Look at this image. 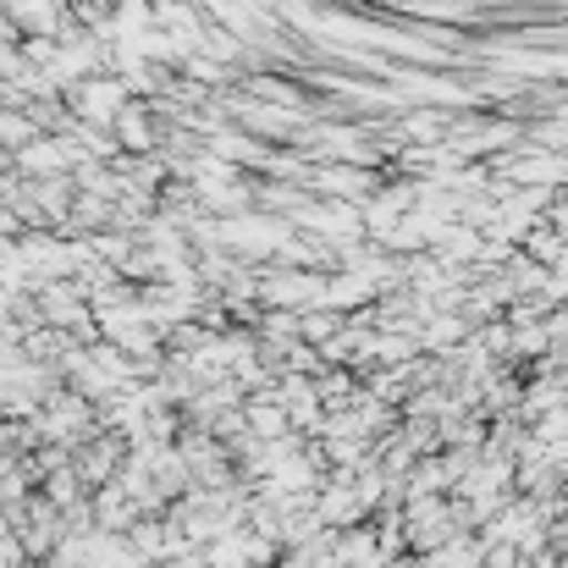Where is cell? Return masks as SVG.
<instances>
[{"label": "cell", "mask_w": 568, "mask_h": 568, "mask_svg": "<svg viewBox=\"0 0 568 568\" xmlns=\"http://www.w3.org/2000/svg\"><path fill=\"white\" fill-rule=\"evenodd\" d=\"M315 514H321L326 530H354V525L371 519V508L359 503V491H354L348 480H326V486L315 491Z\"/></svg>", "instance_id": "6da1fadb"}, {"label": "cell", "mask_w": 568, "mask_h": 568, "mask_svg": "<svg viewBox=\"0 0 568 568\" xmlns=\"http://www.w3.org/2000/svg\"><path fill=\"white\" fill-rule=\"evenodd\" d=\"M111 139H116V150H128V155H150V150L161 144V122L150 116V105H122V111L111 116Z\"/></svg>", "instance_id": "7a4b0ae2"}, {"label": "cell", "mask_w": 568, "mask_h": 568, "mask_svg": "<svg viewBox=\"0 0 568 568\" xmlns=\"http://www.w3.org/2000/svg\"><path fill=\"white\" fill-rule=\"evenodd\" d=\"M89 508H94V530H111V536H128V525L139 519V503L111 480L100 491H89Z\"/></svg>", "instance_id": "3957f363"}, {"label": "cell", "mask_w": 568, "mask_h": 568, "mask_svg": "<svg viewBox=\"0 0 568 568\" xmlns=\"http://www.w3.org/2000/svg\"><path fill=\"white\" fill-rule=\"evenodd\" d=\"M337 552H343V564L348 568H386V552H381L376 525H371V519L354 525V530H343V536H337Z\"/></svg>", "instance_id": "277c9868"}]
</instances>
